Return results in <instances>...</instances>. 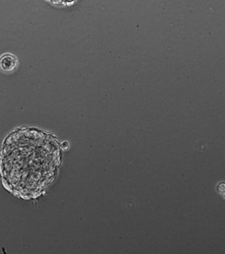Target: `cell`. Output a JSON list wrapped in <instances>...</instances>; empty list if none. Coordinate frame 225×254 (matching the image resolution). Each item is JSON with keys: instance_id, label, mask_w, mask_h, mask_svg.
I'll return each mask as SVG.
<instances>
[{"instance_id": "6da1fadb", "label": "cell", "mask_w": 225, "mask_h": 254, "mask_svg": "<svg viewBox=\"0 0 225 254\" xmlns=\"http://www.w3.org/2000/svg\"><path fill=\"white\" fill-rule=\"evenodd\" d=\"M60 161V146L52 135L34 128L17 129L1 153L3 186L25 199L38 197L56 178Z\"/></svg>"}, {"instance_id": "7a4b0ae2", "label": "cell", "mask_w": 225, "mask_h": 254, "mask_svg": "<svg viewBox=\"0 0 225 254\" xmlns=\"http://www.w3.org/2000/svg\"><path fill=\"white\" fill-rule=\"evenodd\" d=\"M18 64V60L12 54H4L0 57V68L4 71H11L15 69Z\"/></svg>"}, {"instance_id": "3957f363", "label": "cell", "mask_w": 225, "mask_h": 254, "mask_svg": "<svg viewBox=\"0 0 225 254\" xmlns=\"http://www.w3.org/2000/svg\"><path fill=\"white\" fill-rule=\"evenodd\" d=\"M62 1H64V0H62Z\"/></svg>"}]
</instances>
